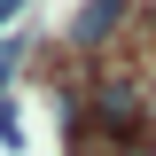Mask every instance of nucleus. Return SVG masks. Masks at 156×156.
<instances>
[{"mask_svg":"<svg viewBox=\"0 0 156 156\" xmlns=\"http://www.w3.org/2000/svg\"><path fill=\"white\" fill-rule=\"evenodd\" d=\"M86 133L117 140V148H133V140H140V94H133V86H117V78H101V94H94V117H86Z\"/></svg>","mask_w":156,"mask_h":156,"instance_id":"f257e3e1","label":"nucleus"},{"mask_svg":"<svg viewBox=\"0 0 156 156\" xmlns=\"http://www.w3.org/2000/svg\"><path fill=\"white\" fill-rule=\"evenodd\" d=\"M117 23H125V0H86V8H78V23H70V47H78V55H94Z\"/></svg>","mask_w":156,"mask_h":156,"instance_id":"f03ea898","label":"nucleus"},{"mask_svg":"<svg viewBox=\"0 0 156 156\" xmlns=\"http://www.w3.org/2000/svg\"><path fill=\"white\" fill-rule=\"evenodd\" d=\"M16 8H23V0H0V23H8V16H16Z\"/></svg>","mask_w":156,"mask_h":156,"instance_id":"7ed1b4c3","label":"nucleus"}]
</instances>
